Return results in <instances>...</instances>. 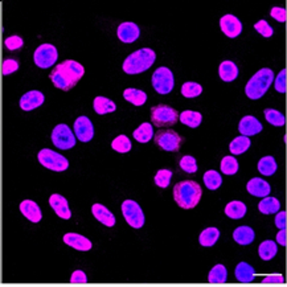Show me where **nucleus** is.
<instances>
[{"mask_svg":"<svg viewBox=\"0 0 287 287\" xmlns=\"http://www.w3.org/2000/svg\"><path fill=\"white\" fill-rule=\"evenodd\" d=\"M37 159H39L40 164L44 165L45 168L55 172H62L66 171L69 168L68 159L62 156L61 154L53 151L49 149H42L41 151L37 154Z\"/></svg>","mask_w":287,"mask_h":287,"instance_id":"423d86ee","label":"nucleus"},{"mask_svg":"<svg viewBox=\"0 0 287 287\" xmlns=\"http://www.w3.org/2000/svg\"><path fill=\"white\" fill-rule=\"evenodd\" d=\"M70 283L73 284H85L87 283V277L82 270L73 271V274L70 277Z\"/></svg>","mask_w":287,"mask_h":287,"instance_id":"09e8293b","label":"nucleus"},{"mask_svg":"<svg viewBox=\"0 0 287 287\" xmlns=\"http://www.w3.org/2000/svg\"><path fill=\"white\" fill-rule=\"evenodd\" d=\"M156 60L155 52L150 48L138 49L132 52L123 62V70L127 75H139L149 70Z\"/></svg>","mask_w":287,"mask_h":287,"instance_id":"7ed1b4c3","label":"nucleus"},{"mask_svg":"<svg viewBox=\"0 0 287 287\" xmlns=\"http://www.w3.org/2000/svg\"><path fill=\"white\" fill-rule=\"evenodd\" d=\"M220 238V230L217 228H207L201 232L199 241L203 246H213L217 242V240Z\"/></svg>","mask_w":287,"mask_h":287,"instance_id":"f704fd0d","label":"nucleus"},{"mask_svg":"<svg viewBox=\"0 0 287 287\" xmlns=\"http://www.w3.org/2000/svg\"><path fill=\"white\" fill-rule=\"evenodd\" d=\"M238 130L244 136H252L262 131V125L255 116L246 115L240 121Z\"/></svg>","mask_w":287,"mask_h":287,"instance_id":"f3484780","label":"nucleus"},{"mask_svg":"<svg viewBox=\"0 0 287 287\" xmlns=\"http://www.w3.org/2000/svg\"><path fill=\"white\" fill-rule=\"evenodd\" d=\"M274 81V71L269 68H264L253 76L246 84L245 93L250 100H259L269 90Z\"/></svg>","mask_w":287,"mask_h":287,"instance_id":"20e7f679","label":"nucleus"},{"mask_svg":"<svg viewBox=\"0 0 287 287\" xmlns=\"http://www.w3.org/2000/svg\"><path fill=\"white\" fill-rule=\"evenodd\" d=\"M49 205L52 207V209L60 219L69 220L71 217V210L69 208L68 200L61 195L55 194L49 197Z\"/></svg>","mask_w":287,"mask_h":287,"instance_id":"4468645a","label":"nucleus"},{"mask_svg":"<svg viewBox=\"0 0 287 287\" xmlns=\"http://www.w3.org/2000/svg\"><path fill=\"white\" fill-rule=\"evenodd\" d=\"M219 75L220 78L225 82H232L238 77V66L233 61L226 60V61H223L220 64Z\"/></svg>","mask_w":287,"mask_h":287,"instance_id":"4be33fe9","label":"nucleus"},{"mask_svg":"<svg viewBox=\"0 0 287 287\" xmlns=\"http://www.w3.org/2000/svg\"><path fill=\"white\" fill-rule=\"evenodd\" d=\"M254 28L255 31L259 33V35H262L264 37H271L273 36V33H274V31H273V27L270 26V24L266 21V20H259L258 23L254 24Z\"/></svg>","mask_w":287,"mask_h":287,"instance_id":"37998d69","label":"nucleus"},{"mask_svg":"<svg viewBox=\"0 0 287 287\" xmlns=\"http://www.w3.org/2000/svg\"><path fill=\"white\" fill-rule=\"evenodd\" d=\"M179 119L183 125L188 127H192V129H196V127L200 126L201 121H203V115H201L199 111H192V110H185L183 113L179 115Z\"/></svg>","mask_w":287,"mask_h":287,"instance_id":"bb28decb","label":"nucleus"},{"mask_svg":"<svg viewBox=\"0 0 287 287\" xmlns=\"http://www.w3.org/2000/svg\"><path fill=\"white\" fill-rule=\"evenodd\" d=\"M4 45L10 51H17L24 45V40L20 36H10L4 40Z\"/></svg>","mask_w":287,"mask_h":287,"instance_id":"49530a36","label":"nucleus"},{"mask_svg":"<svg viewBox=\"0 0 287 287\" xmlns=\"http://www.w3.org/2000/svg\"><path fill=\"white\" fill-rule=\"evenodd\" d=\"M118 39L122 42H134L140 35V31H139V27L135 23H131V21H126V23H122L118 27Z\"/></svg>","mask_w":287,"mask_h":287,"instance_id":"a211bd4d","label":"nucleus"},{"mask_svg":"<svg viewBox=\"0 0 287 287\" xmlns=\"http://www.w3.org/2000/svg\"><path fill=\"white\" fill-rule=\"evenodd\" d=\"M255 233L250 226H238L233 232V240L240 245H249L254 241Z\"/></svg>","mask_w":287,"mask_h":287,"instance_id":"5701e85b","label":"nucleus"},{"mask_svg":"<svg viewBox=\"0 0 287 287\" xmlns=\"http://www.w3.org/2000/svg\"><path fill=\"white\" fill-rule=\"evenodd\" d=\"M221 171H223L224 175H234L237 174L238 171V161L234 156H225L221 160Z\"/></svg>","mask_w":287,"mask_h":287,"instance_id":"4c0bfd02","label":"nucleus"},{"mask_svg":"<svg viewBox=\"0 0 287 287\" xmlns=\"http://www.w3.org/2000/svg\"><path fill=\"white\" fill-rule=\"evenodd\" d=\"M234 274L235 278H237L238 282H241V283H250L255 278L254 269H253V266L246 264V262H240V264L237 265Z\"/></svg>","mask_w":287,"mask_h":287,"instance_id":"b1692460","label":"nucleus"},{"mask_svg":"<svg viewBox=\"0 0 287 287\" xmlns=\"http://www.w3.org/2000/svg\"><path fill=\"white\" fill-rule=\"evenodd\" d=\"M16 70H19V62L13 58H7L4 60L3 65H2V73L4 76H10L12 73H15Z\"/></svg>","mask_w":287,"mask_h":287,"instance_id":"c03bdc74","label":"nucleus"},{"mask_svg":"<svg viewBox=\"0 0 287 287\" xmlns=\"http://www.w3.org/2000/svg\"><path fill=\"white\" fill-rule=\"evenodd\" d=\"M225 214L233 220L242 219L246 214V205L242 201H230L225 207Z\"/></svg>","mask_w":287,"mask_h":287,"instance_id":"c85d7f7f","label":"nucleus"},{"mask_svg":"<svg viewBox=\"0 0 287 287\" xmlns=\"http://www.w3.org/2000/svg\"><path fill=\"white\" fill-rule=\"evenodd\" d=\"M203 189L196 181L184 180L174 187V199L183 209H192L200 203Z\"/></svg>","mask_w":287,"mask_h":287,"instance_id":"f03ea898","label":"nucleus"},{"mask_svg":"<svg viewBox=\"0 0 287 287\" xmlns=\"http://www.w3.org/2000/svg\"><path fill=\"white\" fill-rule=\"evenodd\" d=\"M287 70L283 69L281 70V73L277 76L274 81V86H275V90L278 93H286V89H287Z\"/></svg>","mask_w":287,"mask_h":287,"instance_id":"a18cd8bd","label":"nucleus"},{"mask_svg":"<svg viewBox=\"0 0 287 287\" xmlns=\"http://www.w3.org/2000/svg\"><path fill=\"white\" fill-rule=\"evenodd\" d=\"M20 212L23 213V216L28 219L31 223H40L42 219V213L37 203L33 200H24L20 203Z\"/></svg>","mask_w":287,"mask_h":287,"instance_id":"6ab92c4d","label":"nucleus"},{"mask_svg":"<svg viewBox=\"0 0 287 287\" xmlns=\"http://www.w3.org/2000/svg\"><path fill=\"white\" fill-rule=\"evenodd\" d=\"M111 147H113L114 151L125 154V152H129L131 150V140L126 135H118L111 142Z\"/></svg>","mask_w":287,"mask_h":287,"instance_id":"ea45409f","label":"nucleus"},{"mask_svg":"<svg viewBox=\"0 0 287 287\" xmlns=\"http://www.w3.org/2000/svg\"><path fill=\"white\" fill-rule=\"evenodd\" d=\"M75 134H76V138L80 140V142H90L91 139L94 136V127H93V123L91 121L87 118V116L82 115V116H78L77 119L75 122Z\"/></svg>","mask_w":287,"mask_h":287,"instance_id":"f8f14e48","label":"nucleus"},{"mask_svg":"<svg viewBox=\"0 0 287 287\" xmlns=\"http://www.w3.org/2000/svg\"><path fill=\"white\" fill-rule=\"evenodd\" d=\"M85 69L80 62L75 60H65L56 65V68L51 71L49 78L57 89L69 91L78 84V81L84 77Z\"/></svg>","mask_w":287,"mask_h":287,"instance_id":"f257e3e1","label":"nucleus"},{"mask_svg":"<svg viewBox=\"0 0 287 287\" xmlns=\"http://www.w3.org/2000/svg\"><path fill=\"white\" fill-rule=\"evenodd\" d=\"M93 107L95 110V113L100 114V115H104V114L114 113L116 110V105L114 104L113 101L109 100L106 97H95L93 102Z\"/></svg>","mask_w":287,"mask_h":287,"instance_id":"393cba45","label":"nucleus"},{"mask_svg":"<svg viewBox=\"0 0 287 287\" xmlns=\"http://www.w3.org/2000/svg\"><path fill=\"white\" fill-rule=\"evenodd\" d=\"M277 242L281 246H286L287 245V232H286V228H284V229H279V232H278V234H277Z\"/></svg>","mask_w":287,"mask_h":287,"instance_id":"603ef678","label":"nucleus"},{"mask_svg":"<svg viewBox=\"0 0 287 287\" xmlns=\"http://www.w3.org/2000/svg\"><path fill=\"white\" fill-rule=\"evenodd\" d=\"M278 252V248H277V244L274 241H270V240H266L258 246V254H259V258L262 261H270L275 257Z\"/></svg>","mask_w":287,"mask_h":287,"instance_id":"cd10ccee","label":"nucleus"},{"mask_svg":"<svg viewBox=\"0 0 287 287\" xmlns=\"http://www.w3.org/2000/svg\"><path fill=\"white\" fill-rule=\"evenodd\" d=\"M155 143L164 151L175 152L180 150L183 138L174 130H159L155 132Z\"/></svg>","mask_w":287,"mask_h":287,"instance_id":"1a4fd4ad","label":"nucleus"},{"mask_svg":"<svg viewBox=\"0 0 287 287\" xmlns=\"http://www.w3.org/2000/svg\"><path fill=\"white\" fill-rule=\"evenodd\" d=\"M53 145L60 150H70L76 146V135L70 127L65 123H60L52 131Z\"/></svg>","mask_w":287,"mask_h":287,"instance_id":"6e6552de","label":"nucleus"},{"mask_svg":"<svg viewBox=\"0 0 287 287\" xmlns=\"http://www.w3.org/2000/svg\"><path fill=\"white\" fill-rule=\"evenodd\" d=\"M62 240L66 245L76 249V250H80V252H89L93 248L90 240H87L86 237L78 234V233H66Z\"/></svg>","mask_w":287,"mask_h":287,"instance_id":"dca6fc26","label":"nucleus"},{"mask_svg":"<svg viewBox=\"0 0 287 287\" xmlns=\"http://www.w3.org/2000/svg\"><path fill=\"white\" fill-rule=\"evenodd\" d=\"M220 27H221V31L230 39H234L242 32L241 21L234 15H225V16L221 17Z\"/></svg>","mask_w":287,"mask_h":287,"instance_id":"ddd939ff","label":"nucleus"},{"mask_svg":"<svg viewBox=\"0 0 287 287\" xmlns=\"http://www.w3.org/2000/svg\"><path fill=\"white\" fill-rule=\"evenodd\" d=\"M270 15L271 17H274L277 21H281V23H284L287 20V11L283 7H273L270 11Z\"/></svg>","mask_w":287,"mask_h":287,"instance_id":"de8ad7c7","label":"nucleus"},{"mask_svg":"<svg viewBox=\"0 0 287 287\" xmlns=\"http://www.w3.org/2000/svg\"><path fill=\"white\" fill-rule=\"evenodd\" d=\"M134 138L139 143H147L150 142L154 136V129H152L151 123H142L138 129L134 131Z\"/></svg>","mask_w":287,"mask_h":287,"instance_id":"2f4dec72","label":"nucleus"},{"mask_svg":"<svg viewBox=\"0 0 287 287\" xmlns=\"http://www.w3.org/2000/svg\"><path fill=\"white\" fill-rule=\"evenodd\" d=\"M287 214L284 210L282 212H277V216H275V225H277L278 229H284L286 228V223H287Z\"/></svg>","mask_w":287,"mask_h":287,"instance_id":"3c124183","label":"nucleus"},{"mask_svg":"<svg viewBox=\"0 0 287 287\" xmlns=\"http://www.w3.org/2000/svg\"><path fill=\"white\" fill-rule=\"evenodd\" d=\"M259 212L264 214H273V213L279 212L281 209V203L275 199V197H264L258 204Z\"/></svg>","mask_w":287,"mask_h":287,"instance_id":"c756f323","label":"nucleus"},{"mask_svg":"<svg viewBox=\"0 0 287 287\" xmlns=\"http://www.w3.org/2000/svg\"><path fill=\"white\" fill-rule=\"evenodd\" d=\"M91 213L105 226L111 228V226L115 225V217H114V214L105 205H102V204H94L93 207H91Z\"/></svg>","mask_w":287,"mask_h":287,"instance_id":"412c9836","label":"nucleus"},{"mask_svg":"<svg viewBox=\"0 0 287 287\" xmlns=\"http://www.w3.org/2000/svg\"><path fill=\"white\" fill-rule=\"evenodd\" d=\"M277 161L273 156H264L261 160L258 161V171L259 174L264 176H271L277 171Z\"/></svg>","mask_w":287,"mask_h":287,"instance_id":"473e14b6","label":"nucleus"},{"mask_svg":"<svg viewBox=\"0 0 287 287\" xmlns=\"http://www.w3.org/2000/svg\"><path fill=\"white\" fill-rule=\"evenodd\" d=\"M246 189L250 195L255 197H266L270 195V184L261 178H253L246 184Z\"/></svg>","mask_w":287,"mask_h":287,"instance_id":"aec40b11","label":"nucleus"},{"mask_svg":"<svg viewBox=\"0 0 287 287\" xmlns=\"http://www.w3.org/2000/svg\"><path fill=\"white\" fill-rule=\"evenodd\" d=\"M201 93H203V86L200 84H196V82H185L181 86V94L185 98L199 97Z\"/></svg>","mask_w":287,"mask_h":287,"instance_id":"58836bf2","label":"nucleus"},{"mask_svg":"<svg viewBox=\"0 0 287 287\" xmlns=\"http://www.w3.org/2000/svg\"><path fill=\"white\" fill-rule=\"evenodd\" d=\"M179 121V114L168 105H156L151 109V125L156 127L174 126Z\"/></svg>","mask_w":287,"mask_h":287,"instance_id":"39448f33","label":"nucleus"},{"mask_svg":"<svg viewBox=\"0 0 287 287\" xmlns=\"http://www.w3.org/2000/svg\"><path fill=\"white\" fill-rule=\"evenodd\" d=\"M250 145H252V142H250L249 136L241 135L234 138L232 142H230L229 150L233 155H241V154H244V152L250 147Z\"/></svg>","mask_w":287,"mask_h":287,"instance_id":"7c9ffc66","label":"nucleus"},{"mask_svg":"<svg viewBox=\"0 0 287 287\" xmlns=\"http://www.w3.org/2000/svg\"><path fill=\"white\" fill-rule=\"evenodd\" d=\"M58 58V52L55 45L52 44H41L35 51L33 61L41 69H48L56 64Z\"/></svg>","mask_w":287,"mask_h":287,"instance_id":"9b49d317","label":"nucleus"},{"mask_svg":"<svg viewBox=\"0 0 287 287\" xmlns=\"http://www.w3.org/2000/svg\"><path fill=\"white\" fill-rule=\"evenodd\" d=\"M171 178H172V171L170 170H159L155 175V184L158 187L160 188H167L171 183Z\"/></svg>","mask_w":287,"mask_h":287,"instance_id":"a19ab883","label":"nucleus"},{"mask_svg":"<svg viewBox=\"0 0 287 287\" xmlns=\"http://www.w3.org/2000/svg\"><path fill=\"white\" fill-rule=\"evenodd\" d=\"M152 86L159 94L171 93L175 86V77L172 71L165 66L156 69L152 75Z\"/></svg>","mask_w":287,"mask_h":287,"instance_id":"0eeeda50","label":"nucleus"},{"mask_svg":"<svg viewBox=\"0 0 287 287\" xmlns=\"http://www.w3.org/2000/svg\"><path fill=\"white\" fill-rule=\"evenodd\" d=\"M228 279V271L224 265H216L213 266L212 270L208 275V282L209 283H225Z\"/></svg>","mask_w":287,"mask_h":287,"instance_id":"72a5a7b5","label":"nucleus"},{"mask_svg":"<svg viewBox=\"0 0 287 287\" xmlns=\"http://www.w3.org/2000/svg\"><path fill=\"white\" fill-rule=\"evenodd\" d=\"M122 214L130 226L134 229H140L145 225V213L139 204L132 200H126L122 203Z\"/></svg>","mask_w":287,"mask_h":287,"instance_id":"9d476101","label":"nucleus"},{"mask_svg":"<svg viewBox=\"0 0 287 287\" xmlns=\"http://www.w3.org/2000/svg\"><path fill=\"white\" fill-rule=\"evenodd\" d=\"M44 101H45V97L41 91L31 90L20 98L19 105L24 111H31V110H35L44 104Z\"/></svg>","mask_w":287,"mask_h":287,"instance_id":"2eb2a0df","label":"nucleus"},{"mask_svg":"<svg viewBox=\"0 0 287 287\" xmlns=\"http://www.w3.org/2000/svg\"><path fill=\"white\" fill-rule=\"evenodd\" d=\"M265 118H266V121H268L270 125H273V126H277V127L283 126L284 123H286V118H284L283 114L275 109L265 110Z\"/></svg>","mask_w":287,"mask_h":287,"instance_id":"e433bc0d","label":"nucleus"},{"mask_svg":"<svg viewBox=\"0 0 287 287\" xmlns=\"http://www.w3.org/2000/svg\"><path fill=\"white\" fill-rule=\"evenodd\" d=\"M123 98L127 102H130V104L135 105V106H142V105L146 104V101H147V94L143 90H139V89L129 87V89L123 91Z\"/></svg>","mask_w":287,"mask_h":287,"instance_id":"a878e982","label":"nucleus"},{"mask_svg":"<svg viewBox=\"0 0 287 287\" xmlns=\"http://www.w3.org/2000/svg\"><path fill=\"white\" fill-rule=\"evenodd\" d=\"M204 183H205L208 189L214 190L217 189V188H220V185L223 184V178H221V175L217 171L209 170V171H207L204 174Z\"/></svg>","mask_w":287,"mask_h":287,"instance_id":"c9c22d12","label":"nucleus"},{"mask_svg":"<svg viewBox=\"0 0 287 287\" xmlns=\"http://www.w3.org/2000/svg\"><path fill=\"white\" fill-rule=\"evenodd\" d=\"M262 284H282L283 283V275L281 274H270L264 278Z\"/></svg>","mask_w":287,"mask_h":287,"instance_id":"8fccbe9b","label":"nucleus"},{"mask_svg":"<svg viewBox=\"0 0 287 287\" xmlns=\"http://www.w3.org/2000/svg\"><path fill=\"white\" fill-rule=\"evenodd\" d=\"M180 168L184 172H188V174H195L197 171V161L194 156L190 155H184L180 159V163H179Z\"/></svg>","mask_w":287,"mask_h":287,"instance_id":"79ce46f5","label":"nucleus"}]
</instances>
